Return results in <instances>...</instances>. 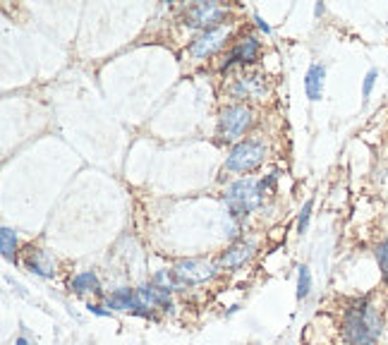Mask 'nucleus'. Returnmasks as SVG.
Returning a JSON list of instances; mask_svg holds the SVG:
<instances>
[{
  "label": "nucleus",
  "mask_w": 388,
  "mask_h": 345,
  "mask_svg": "<svg viewBox=\"0 0 388 345\" xmlns=\"http://www.w3.org/2000/svg\"><path fill=\"white\" fill-rule=\"evenodd\" d=\"M377 264L381 269V276L384 281H388V235L384 238V243L377 247Z\"/></svg>",
  "instance_id": "a211bd4d"
},
{
  "label": "nucleus",
  "mask_w": 388,
  "mask_h": 345,
  "mask_svg": "<svg viewBox=\"0 0 388 345\" xmlns=\"http://www.w3.org/2000/svg\"><path fill=\"white\" fill-rule=\"evenodd\" d=\"M324 12H326V8H324V5H321V3H317V8H314V15H317V17H321V15H324Z\"/></svg>",
  "instance_id": "b1692460"
},
{
  "label": "nucleus",
  "mask_w": 388,
  "mask_h": 345,
  "mask_svg": "<svg viewBox=\"0 0 388 345\" xmlns=\"http://www.w3.org/2000/svg\"><path fill=\"white\" fill-rule=\"evenodd\" d=\"M15 345H31V341H29L27 336H17L15 338Z\"/></svg>",
  "instance_id": "5701e85b"
},
{
  "label": "nucleus",
  "mask_w": 388,
  "mask_h": 345,
  "mask_svg": "<svg viewBox=\"0 0 388 345\" xmlns=\"http://www.w3.org/2000/svg\"><path fill=\"white\" fill-rule=\"evenodd\" d=\"M340 329L347 345H377L384 334V317L367 297H362L343 312Z\"/></svg>",
  "instance_id": "f257e3e1"
},
{
  "label": "nucleus",
  "mask_w": 388,
  "mask_h": 345,
  "mask_svg": "<svg viewBox=\"0 0 388 345\" xmlns=\"http://www.w3.org/2000/svg\"><path fill=\"white\" fill-rule=\"evenodd\" d=\"M24 264L31 273L41 278H53L56 276V264H53V257L48 255L46 250H27V257H24Z\"/></svg>",
  "instance_id": "1a4fd4ad"
},
{
  "label": "nucleus",
  "mask_w": 388,
  "mask_h": 345,
  "mask_svg": "<svg viewBox=\"0 0 388 345\" xmlns=\"http://www.w3.org/2000/svg\"><path fill=\"white\" fill-rule=\"evenodd\" d=\"M170 273H173L175 288H192V285L211 281L216 276V266L204 259H182L170 269Z\"/></svg>",
  "instance_id": "20e7f679"
},
{
  "label": "nucleus",
  "mask_w": 388,
  "mask_h": 345,
  "mask_svg": "<svg viewBox=\"0 0 388 345\" xmlns=\"http://www.w3.org/2000/svg\"><path fill=\"white\" fill-rule=\"evenodd\" d=\"M264 156H266V147L261 144V142H254V139L238 142V144L230 149L226 159V171L252 173L264 164Z\"/></svg>",
  "instance_id": "7ed1b4c3"
},
{
  "label": "nucleus",
  "mask_w": 388,
  "mask_h": 345,
  "mask_svg": "<svg viewBox=\"0 0 388 345\" xmlns=\"http://www.w3.org/2000/svg\"><path fill=\"white\" fill-rule=\"evenodd\" d=\"M309 290H312V271H309V266L302 264L298 269V300H305Z\"/></svg>",
  "instance_id": "f3484780"
},
{
  "label": "nucleus",
  "mask_w": 388,
  "mask_h": 345,
  "mask_svg": "<svg viewBox=\"0 0 388 345\" xmlns=\"http://www.w3.org/2000/svg\"><path fill=\"white\" fill-rule=\"evenodd\" d=\"M106 307L108 309H117V312H135L140 317H151V307L142 302L140 292L132 288H117L106 297Z\"/></svg>",
  "instance_id": "6e6552de"
},
{
  "label": "nucleus",
  "mask_w": 388,
  "mask_h": 345,
  "mask_svg": "<svg viewBox=\"0 0 388 345\" xmlns=\"http://www.w3.org/2000/svg\"><path fill=\"white\" fill-rule=\"evenodd\" d=\"M223 12L226 10L219 3H194L185 10V17L182 19H185L187 27L209 31V27H214V24H219L223 19Z\"/></svg>",
  "instance_id": "423d86ee"
},
{
  "label": "nucleus",
  "mask_w": 388,
  "mask_h": 345,
  "mask_svg": "<svg viewBox=\"0 0 388 345\" xmlns=\"http://www.w3.org/2000/svg\"><path fill=\"white\" fill-rule=\"evenodd\" d=\"M312 209H314V199H307L305 206H302V211H300V216H298V233H300V235L307 230L309 218H312Z\"/></svg>",
  "instance_id": "6ab92c4d"
},
{
  "label": "nucleus",
  "mask_w": 388,
  "mask_h": 345,
  "mask_svg": "<svg viewBox=\"0 0 388 345\" xmlns=\"http://www.w3.org/2000/svg\"><path fill=\"white\" fill-rule=\"evenodd\" d=\"M140 292L142 302L147 304V307H163V309H173V302H170V290L166 288H159V285H142V288H137Z\"/></svg>",
  "instance_id": "4468645a"
},
{
  "label": "nucleus",
  "mask_w": 388,
  "mask_h": 345,
  "mask_svg": "<svg viewBox=\"0 0 388 345\" xmlns=\"http://www.w3.org/2000/svg\"><path fill=\"white\" fill-rule=\"evenodd\" d=\"M266 94L264 89V77L254 75V77H240L233 84V96L235 99H261Z\"/></svg>",
  "instance_id": "9d476101"
},
{
  "label": "nucleus",
  "mask_w": 388,
  "mask_h": 345,
  "mask_svg": "<svg viewBox=\"0 0 388 345\" xmlns=\"http://www.w3.org/2000/svg\"><path fill=\"white\" fill-rule=\"evenodd\" d=\"M249 125H252V110L242 106V103H235V106H228L221 110L219 134L226 142H238L249 129Z\"/></svg>",
  "instance_id": "39448f33"
},
{
  "label": "nucleus",
  "mask_w": 388,
  "mask_h": 345,
  "mask_svg": "<svg viewBox=\"0 0 388 345\" xmlns=\"http://www.w3.org/2000/svg\"><path fill=\"white\" fill-rule=\"evenodd\" d=\"M226 38H228V27H216V29L201 31V34L189 43V55H192L194 60H204V58L214 55L216 51L223 48Z\"/></svg>",
  "instance_id": "0eeeda50"
},
{
  "label": "nucleus",
  "mask_w": 388,
  "mask_h": 345,
  "mask_svg": "<svg viewBox=\"0 0 388 345\" xmlns=\"http://www.w3.org/2000/svg\"><path fill=\"white\" fill-rule=\"evenodd\" d=\"M377 80H379V73L372 68L369 73L365 75V82H362V99H365V101L372 96V91H374V84H377Z\"/></svg>",
  "instance_id": "aec40b11"
},
{
  "label": "nucleus",
  "mask_w": 388,
  "mask_h": 345,
  "mask_svg": "<svg viewBox=\"0 0 388 345\" xmlns=\"http://www.w3.org/2000/svg\"><path fill=\"white\" fill-rule=\"evenodd\" d=\"M0 250L8 262H17V235L12 228H3L0 230Z\"/></svg>",
  "instance_id": "dca6fc26"
},
{
  "label": "nucleus",
  "mask_w": 388,
  "mask_h": 345,
  "mask_svg": "<svg viewBox=\"0 0 388 345\" xmlns=\"http://www.w3.org/2000/svg\"><path fill=\"white\" fill-rule=\"evenodd\" d=\"M254 255V245L252 243H242V245H235L226 250L223 255L219 257V264L226 266V269H240L242 264H247L249 259Z\"/></svg>",
  "instance_id": "ddd939ff"
},
{
  "label": "nucleus",
  "mask_w": 388,
  "mask_h": 345,
  "mask_svg": "<svg viewBox=\"0 0 388 345\" xmlns=\"http://www.w3.org/2000/svg\"><path fill=\"white\" fill-rule=\"evenodd\" d=\"M256 58H259V41H256L254 36H247L245 41H240L235 46L233 55H230V60L223 65V70H228L230 65H235V63L252 65V63H256Z\"/></svg>",
  "instance_id": "9b49d317"
},
{
  "label": "nucleus",
  "mask_w": 388,
  "mask_h": 345,
  "mask_svg": "<svg viewBox=\"0 0 388 345\" xmlns=\"http://www.w3.org/2000/svg\"><path fill=\"white\" fill-rule=\"evenodd\" d=\"M70 288H72V292H77V295H84V292H94V295H101V281H98L96 271L77 273V276L72 278Z\"/></svg>",
  "instance_id": "2eb2a0df"
},
{
  "label": "nucleus",
  "mask_w": 388,
  "mask_h": 345,
  "mask_svg": "<svg viewBox=\"0 0 388 345\" xmlns=\"http://www.w3.org/2000/svg\"><path fill=\"white\" fill-rule=\"evenodd\" d=\"M254 22H256V27H259L261 31H264V34H271V27H268V24L264 22V19H261V15H254Z\"/></svg>",
  "instance_id": "4be33fe9"
},
{
  "label": "nucleus",
  "mask_w": 388,
  "mask_h": 345,
  "mask_svg": "<svg viewBox=\"0 0 388 345\" xmlns=\"http://www.w3.org/2000/svg\"><path fill=\"white\" fill-rule=\"evenodd\" d=\"M261 187L254 178H242L235 180L226 190V204L233 216H247L261 204Z\"/></svg>",
  "instance_id": "f03ea898"
},
{
  "label": "nucleus",
  "mask_w": 388,
  "mask_h": 345,
  "mask_svg": "<svg viewBox=\"0 0 388 345\" xmlns=\"http://www.w3.org/2000/svg\"><path fill=\"white\" fill-rule=\"evenodd\" d=\"M87 309L91 312V314H96V317H110V312L108 309H101L98 304H87Z\"/></svg>",
  "instance_id": "412c9836"
},
{
  "label": "nucleus",
  "mask_w": 388,
  "mask_h": 345,
  "mask_svg": "<svg viewBox=\"0 0 388 345\" xmlns=\"http://www.w3.org/2000/svg\"><path fill=\"white\" fill-rule=\"evenodd\" d=\"M324 82H326V68L314 63L312 68L307 70V77H305V94L309 101H319L321 96H324Z\"/></svg>",
  "instance_id": "f8f14e48"
}]
</instances>
